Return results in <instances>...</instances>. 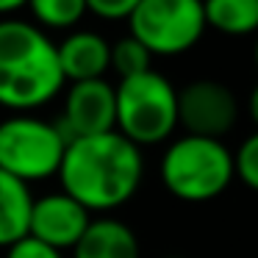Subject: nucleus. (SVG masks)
I'll return each instance as SVG.
<instances>
[{
  "label": "nucleus",
  "instance_id": "6",
  "mask_svg": "<svg viewBox=\"0 0 258 258\" xmlns=\"http://www.w3.org/2000/svg\"><path fill=\"white\" fill-rule=\"evenodd\" d=\"M131 36L153 56H180L206 34L203 0H142L128 17Z\"/></svg>",
  "mask_w": 258,
  "mask_h": 258
},
{
  "label": "nucleus",
  "instance_id": "12",
  "mask_svg": "<svg viewBox=\"0 0 258 258\" xmlns=\"http://www.w3.org/2000/svg\"><path fill=\"white\" fill-rule=\"evenodd\" d=\"M31 208L34 197L28 183L0 169V247H12L28 236Z\"/></svg>",
  "mask_w": 258,
  "mask_h": 258
},
{
  "label": "nucleus",
  "instance_id": "19",
  "mask_svg": "<svg viewBox=\"0 0 258 258\" xmlns=\"http://www.w3.org/2000/svg\"><path fill=\"white\" fill-rule=\"evenodd\" d=\"M247 114H250L252 125L258 128V84L250 89V97H247Z\"/></svg>",
  "mask_w": 258,
  "mask_h": 258
},
{
  "label": "nucleus",
  "instance_id": "5",
  "mask_svg": "<svg viewBox=\"0 0 258 258\" xmlns=\"http://www.w3.org/2000/svg\"><path fill=\"white\" fill-rule=\"evenodd\" d=\"M67 145L58 122L14 114L0 122V169L23 183L45 180L58 175Z\"/></svg>",
  "mask_w": 258,
  "mask_h": 258
},
{
  "label": "nucleus",
  "instance_id": "7",
  "mask_svg": "<svg viewBox=\"0 0 258 258\" xmlns=\"http://www.w3.org/2000/svg\"><path fill=\"white\" fill-rule=\"evenodd\" d=\"M239 119L236 95L219 81H191L178 92V125L189 136L222 139Z\"/></svg>",
  "mask_w": 258,
  "mask_h": 258
},
{
  "label": "nucleus",
  "instance_id": "4",
  "mask_svg": "<svg viewBox=\"0 0 258 258\" xmlns=\"http://www.w3.org/2000/svg\"><path fill=\"white\" fill-rule=\"evenodd\" d=\"M117 131L136 147L161 145L178 128V89L156 70L119 78Z\"/></svg>",
  "mask_w": 258,
  "mask_h": 258
},
{
  "label": "nucleus",
  "instance_id": "3",
  "mask_svg": "<svg viewBox=\"0 0 258 258\" xmlns=\"http://www.w3.org/2000/svg\"><path fill=\"white\" fill-rule=\"evenodd\" d=\"M236 175L233 153L222 139L180 136L161 156V183L183 203H208L230 186Z\"/></svg>",
  "mask_w": 258,
  "mask_h": 258
},
{
  "label": "nucleus",
  "instance_id": "18",
  "mask_svg": "<svg viewBox=\"0 0 258 258\" xmlns=\"http://www.w3.org/2000/svg\"><path fill=\"white\" fill-rule=\"evenodd\" d=\"M6 258H64V255L58 250H53V247L42 244L34 236H25L17 244L6 247Z\"/></svg>",
  "mask_w": 258,
  "mask_h": 258
},
{
  "label": "nucleus",
  "instance_id": "1",
  "mask_svg": "<svg viewBox=\"0 0 258 258\" xmlns=\"http://www.w3.org/2000/svg\"><path fill=\"white\" fill-rule=\"evenodd\" d=\"M145 175L142 147L119 131L73 139L58 169L61 191L78 200L89 214L111 211L136 195Z\"/></svg>",
  "mask_w": 258,
  "mask_h": 258
},
{
  "label": "nucleus",
  "instance_id": "21",
  "mask_svg": "<svg viewBox=\"0 0 258 258\" xmlns=\"http://www.w3.org/2000/svg\"><path fill=\"white\" fill-rule=\"evenodd\" d=\"M255 67H258V42H255Z\"/></svg>",
  "mask_w": 258,
  "mask_h": 258
},
{
  "label": "nucleus",
  "instance_id": "14",
  "mask_svg": "<svg viewBox=\"0 0 258 258\" xmlns=\"http://www.w3.org/2000/svg\"><path fill=\"white\" fill-rule=\"evenodd\" d=\"M31 14L42 28H73L89 9L86 0H28Z\"/></svg>",
  "mask_w": 258,
  "mask_h": 258
},
{
  "label": "nucleus",
  "instance_id": "22",
  "mask_svg": "<svg viewBox=\"0 0 258 258\" xmlns=\"http://www.w3.org/2000/svg\"><path fill=\"white\" fill-rule=\"evenodd\" d=\"M167 258H180V255H167Z\"/></svg>",
  "mask_w": 258,
  "mask_h": 258
},
{
  "label": "nucleus",
  "instance_id": "9",
  "mask_svg": "<svg viewBox=\"0 0 258 258\" xmlns=\"http://www.w3.org/2000/svg\"><path fill=\"white\" fill-rule=\"evenodd\" d=\"M89 222L92 214L78 200H73L64 191H56V195L34 200L28 236H34L42 244L61 252V250H73L78 244L81 236L89 228Z\"/></svg>",
  "mask_w": 258,
  "mask_h": 258
},
{
  "label": "nucleus",
  "instance_id": "17",
  "mask_svg": "<svg viewBox=\"0 0 258 258\" xmlns=\"http://www.w3.org/2000/svg\"><path fill=\"white\" fill-rule=\"evenodd\" d=\"M142 0H86V9L103 20H128Z\"/></svg>",
  "mask_w": 258,
  "mask_h": 258
},
{
  "label": "nucleus",
  "instance_id": "8",
  "mask_svg": "<svg viewBox=\"0 0 258 258\" xmlns=\"http://www.w3.org/2000/svg\"><path fill=\"white\" fill-rule=\"evenodd\" d=\"M58 128L64 131L70 142L117 131V92H114V86L106 78L70 84Z\"/></svg>",
  "mask_w": 258,
  "mask_h": 258
},
{
  "label": "nucleus",
  "instance_id": "10",
  "mask_svg": "<svg viewBox=\"0 0 258 258\" xmlns=\"http://www.w3.org/2000/svg\"><path fill=\"white\" fill-rule=\"evenodd\" d=\"M56 47H58V64H61L64 81H70V84L97 81L111 70V45L100 34L75 31Z\"/></svg>",
  "mask_w": 258,
  "mask_h": 258
},
{
  "label": "nucleus",
  "instance_id": "2",
  "mask_svg": "<svg viewBox=\"0 0 258 258\" xmlns=\"http://www.w3.org/2000/svg\"><path fill=\"white\" fill-rule=\"evenodd\" d=\"M58 47L34 23L0 20V106L31 111L64 89Z\"/></svg>",
  "mask_w": 258,
  "mask_h": 258
},
{
  "label": "nucleus",
  "instance_id": "15",
  "mask_svg": "<svg viewBox=\"0 0 258 258\" xmlns=\"http://www.w3.org/2000/svg\"><path fill=\"white\" fill-rule=\"evenodd\" d=\"M150 58L153 53L134 36H125V39L111 45V70L119 78H131V75H142L147 70H153Z\"/></svg>",
  "mask_w": 258,
  "mask_h": 258
},
{
  "label": "nucleus",
  "instance_id": "16",
  "mask_svg": "<svg viewBox=\"0 0 258 258\" xmlns=\"http://www.w3.org/2000/svg\"><path fill=\"white\" fill-rule=\"evenodd\" d=\"M233 164H236V175H239L241 183L247 189L258 191V131L250 134L239 145V150L233 156Z\"/></svg>",
  "mask_w": 258,
  "mask_h": 258
},
{
  "label": "nucleus",
  "instance_id": "13",
  "mask_svg": "<svg viewBox=\"0 0 258 258\" xmlns=\"http://www.w3.org/2000/svg\"><path fill=\"white\" fill-rule=\"evenodd\" d=\"M206 25L225 36H250L258 31V0H203Z\"/></svg>",
  "mask_w": 258,
  "mask_h": 258
},
{
  "label": "nucleus",
  "instance_id": "11",
  "mask_svg": "<svg viewBox=\"0 0 258 258\" xmlns=\"http://www.w3.org/2000/svg\"><path fill=\"white\" fill-rule=\"evenodd\" d=\"M73 258H139V239L125 222L100 217L92 219L81 241L73 247Z\"/></svg>",
  "mask_w": 258,
  "mask_h": 258
},
{
  "label": "nucleus",
  "instance_id": "20",
  "mask_svg": "<svg viewBox=\"0 0 258 258\" xmlns=\"http://www.w3.org/2000/svg\"><path fill=\"white\" fill-rule=\"evenodd\" d=\"M23 6H28V0H0V20L9 17V14H14Z\"/></svg>",
  "mask_w": 258,
  "mask_h": 258
}]
</instances>
